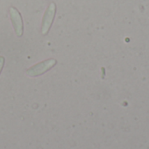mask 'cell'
Wrapping results in <instances>:
<instances>
[{"mask_svg":"<svg viewBox=\"0 0 149 149\" xmlns=\"http://www.w3.org/2000/svg\"><path fill=\"white\" fill-rule=\"evenodd\" d=\"M3 65H4V58L3 56H0V72L3 67Z\"/></svg>","mask_w":149,"mask_h":149,"instance_id":"277c9868","label":"cell"},{"mask_svg":"<svg viewBox=\"0 0 149 149\" xmlns=\"http://www.w3.org/2000/svg\"><path fill=\"white\" fill-rule=\"evenodd\" d=\"M10 19H11L12 25L15 30L16 35L17 37H21L23 35V31H24V25H23V20H22L21 14L15 7H10Z\"/></svg>","mask_w":149,"mask_h":149,"instance_id":"3957f363","label":"cell"},{"mask_svg":"<svg viewBox=\"0 0 149 149\" xmlns=\"http://www.w3.org/2000/svg\"><path fill=\"white\" fill-rule=\"evenodd\" d=\"M56 63H57V61L54 58L47 59L45 61L40 62L37 65L31 66V68H29L27 70L26 73L30 77H36V76L42 75L45 72H46L48 70L52 69L56 65Z\"/></svg>","mask_w":149,"mask_h":149,"instance_id":"6da1fadb","label":"cell"},{"mask_svg":"<svg viewBox=\"0 0 149 149\" xmlns=\"http://www.w3.org/2000/svg\"><path fill=\"white\" fill-rule=\"evenodd\" d=\"M56 13V4L54 3H51L48 8L46 9L44 17H43V22H42V30L41 32L43 35H46L52 26V24L54 19V16Z\"/></svg>","mask_w":149,"mask_h":149,"instance_id":"7a4b0ae2","label":"cell"}]
</instances>
